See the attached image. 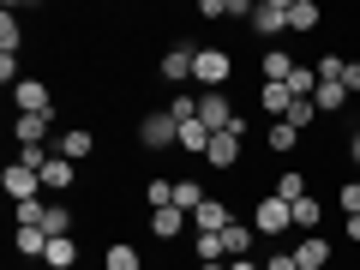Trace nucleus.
I'll use <instances>...</instances> for the list:
<instances>
[{
	"label": "nucleus",
	"mask_w": 360,
	"mask_h": 270,
	"mask_svg": "<svg viewBox=\"0 0 360 270\" xmlns=\"http://www.w3.org/2000/svg\"><path fill=\"white\" fill-rule=\"evenodd\" d=\"M252 229L264 234V240L288 234V229H295V205H288V198H276V193H270V198H258V205H252Z\"/></svg>",
	"instance_id": "f257e3e1"
},
{
	"label": "nucleus",
	"mask_w": 360,
	"mask_h": 270,
	"mask_svg": "<svg viewBox=\"0 0 360 270\" xmlns=\"http://www.w3.org/2000/svg\"><path fill=\"white\" fill-rule=\"evenodd\" d=\"M229 72H234L229 49H198V54H193V78H198L205 90H222V84H229Z\"/></svg>",
	"instance_id": "f03ea898"
},
{
	"label": "nucleus",
	"mask_w": 360,
	"mask_h": 270,
	"mask_svg": "<svg viewBox=\"0 0 360 270\" xmlns=\"http://www.w3.org/2000/svg\"><path fill=\"white\" fill-rule=\"evenodd\" d=\"M198 120H205V132H234L246 115H234L222 90H205V96H198Z\"/></svg>",
	"instance_id": "7ed1b4c3"
},
{
	"label": "nucleus",
	"mask_w": 360,
	"mask_h": 270,
	"mask_svg": "<svg viewBox=\"0 0 360 270\" xmlns=\"http://www.w3.org/2000/svg\"><path fill=\"white\" fill-rule=\"evenodd\" d=\"M139 144H144V150H168V144H180V120L168 115V108H162V115H144L139 120Z\"/></svg>",
	"instance_id": "20e7f679"
},
{
	"label": "nucleus",
	"mask_w": 360,
	"mask_h": 270,
	"mask_svg": "<svg viewBox=\"0 0 360 270\" xmlns=\"http://www.w3.org/2000/svg\"><path fill=\"white\" fill-rule=\"evenodd\" d=\"M0 186H6V198H13V205H30V198L42 193V174H37V168H25V162H13L6 174H0Z\"/></svg>",
	"instance_id": "39448f33"
},
{
	"label": "nucleus",
	"mask_w": 360,
	"mask_h": 270,
	"mask_svg": "<svg viewBox=\"0 0 360 270\" xmlns=\"http://www.w3.org/2000/svg\"><path fill=\"white\" fill-rule=\"evenodd\" d=\"M240 139H246V120H240L234 132H210L205 162H210V168H234V162H240Z\"/></svg>",
	"instance_id": "423d86ee"
},
{
	"label": "nucleus",
	"mask_w": 360,
	"mask_h": 270,
	"mask_svg": "<svg viewBox=\"0 0 360 270\" xmlns=\"http://www.w3.org/2000/svg\"><path fill=\"white\" fill-rule=\"evenodd\" d=\"M252 30L276 42V37L288 30V0H258V6H252Z\"/></svg>",
	"instance_id": "0eeeda50"
},
{
	"label": "nucleus",
	"mask_w": 360,
	"mask_h": 270,
	"mask_svg": "<svg viewBox=\"0 0 360 270\" xmlns=\"http://www.w3.org/2000/svg\"><path fill=\"white\" fill-rule=\"evenodd\" d=\"M13 108H18V115H54V103H49V84H42V78H18V90H13Z\"/></svg>",
	"instance_id": "6e6552de"
},
{
	"label": "nucleus",
	"mask_w": 360,
	"mask_h": 270,
	"mask_svg": "<svg viewBox=\"0 0 360 270\" xmlns=\"http://www.w3.org/2000/svg\"><path fill=\"white\" fill-rule=\"evenodd\" d=\"M193 54H198V49H186V42H174V49L162 54V66H156V72H162L168 84H186V78H193Z\"/></svg>",
	"instance_id": "1a4fd4ad"
},
{
	"label": "nucleus",
	"mask_w": 360,
	"mask_h": 270,
	"mask_svg": "<svg viewBox=\"0 0 360 270\" xmlns=\"http://www.w3.org/2000/svg\"><path fill=\"white\" fill-rule=\"evenodd\" d=\"M90 150H96V132H90V127H66L60 132V156H66V162H84Z\"/></svg>",
	"instance_id": "9d476101"
},
{
	"label": "nucleus",
	"mask_w": 360,
	"mask_h": 270,
	"mask_svg": "<svg viewBox=\"0 0 360 270\" xmlns=\"http://www.w3.org/2000/svg\"><path fill=\"white\" fill-rule=\"evenodd\" d=\"M295 264L300 270H330V240H324V234H307L300 252H295Z\"/></svg>",
	"instance_id": "9b49d317"
},
{
	"label": "nucleus",
	"mask_w": 360,
	"mask_h": 270,
	"mask_svg": "<svg viewBox=\"0 0 360 270\" xmlns=\"http://www.w3.org/2000/svg\"><path fill=\"white\" fill-rule=\"evenodd\" d=\"M193 222H198V234H222L234 217H229V205H222V198H205V205L193 210Z\"/></svg>",
	"instance_id": "f8f14e48"
},
{
	"label": "nucleus",
	"mask_w": 360,
	"mask_h": 270,
	"mask_svg": "<svg viewBox=\"0 0 360 270\" xmlns=\"http://www.w3.org/2000/svg\"><path fill=\"white\" fill-rule=\"evenodd\" d=\"M49 127H54V115H18V150H25V144H42L49 139Z\"/></svg>",
	"instance_id": "ddd939ff"
},
{
	"label": "nucleus",
	"mask_w": 360,
	"mask_h": 270,
	"mask_svg": "<svg viewBox=\"0 0 360 270\" xmlns=\"http://www.w3.org/2000/svg\"><path fill=\"white\" fill-rule=\"evenodd\" d=\"M150 229H156V240H174V234L186 229V210H174V205H168V210H150Z\"/></svg>",
	"instance_id": "4468645a"
},
{
	"label": "nucleus",
	"mask_w": 360,
	"mask_h": 270,
	"mask_svg": "<svg viewBox=\"0 0 360 270\" xmlns=\"http://www.w3.org/2000/svg\"><path fill=\"white\" fill-rule=\"evenodd\" d=\"M42 264H49V270H72V264H78V246H72V234H66V240H49Z\"/></svg>",
	"instance_id": "2eb2a0df"
},
{
	"label": "nucleus",
	"mask_w": 360,
	"mask_h": 270,
	"mask_svg": "<svg viewBox=\"0 0 360 270\" xmlns=\"http://www.w3.org/2000/svg\"><path fill=\"white\" fill-rule=\"evenodd\" d=\"M42 186H49V193H66V186H72V162H66V156H49V168H42Z\"/></svg>",
	"instance_id": "dca6fc26"
},
{
	"label": "nucleus",
	"mask_w": 360,
	"mask_h": 270,
	"mask_svg": "<svg viewBox=\"0 0 360 270\" xmlns=\"http://www.w3.org/2000/svg\"><path fill=\"white\" fill-rule=\"evenodd\" d=\"M288 78H295V60H288L283 49H270L264 54V84H288Z\"/></svg>",
	"instance_id": "f3484780"
},
{
	"label": "nucleus",
	"mask_w": 360,
	"mask_h": 270,
	"mask_svg": "<svg viewBox=\"0 0 360 270\" xmlns=\"http://www.w3.org/2000/svg\"><path fill=\"white\" fill-rule=\"evenodd\" d=\"M222 246H229V258H246L252 252V229H246V222H229V229H222Z\"/></svg>",
	"instance_id": "a211bd4d"
},
{
	"label": "nucleus",
	"mask_w": 360,
	"mask_h": 270,
	"mask_svg": "<svg viewBox=\"0 0 360 270\" xmlns=\"http://www.w3.org/2000/svg\"><path fill=\"white\" fill-rule=\"evenodd\" d=\"M319 222H324V205H319V198H300V205H295V229H307V234H319Z\"/></svg>",
	"instance_id": "6ab92c4d"
},
{
	"label": "nucleus",
	"mask_w": 360,
	"mask_h": 270,
	"mask_svg": "<svg viewBox=\"0 0 360 270\" xmlns=\"http://www.w3.org/2000/svg\"><path fill=\"white\" fill-rule=\"evenodd\" d=\"M198 205H205V186H198V180H174V210H186V217H193Z\"/></svg>",
	"instance_id": "aec40b11"
},
{
	"label": "nucleus",
	"mask_w": 360,
	"mask_h": 270,
	"mask_svg": "<svg viewBox=\"0 0 360 270\" xmlns=\"http://www.w3.org/2000/svg\"><path fill=\"white\" fill-rule=\"evenodd\" d=\"M180 150H193V156H205V150H210V132H205V120H186V127H180Z\"/></svg>",
	"instance_id": "412c9836"
},
{
	"label": "nucleus",
	"mask_w": 360,
	"mask_h": 270,
	"mask_svg": "<svg viewBox=\"0 0 360 270\" xmlns=\"http://www.w3.org/2000/svg\"><path fill=\"white\" fill-rule=\"evenodd\" d=\"M319 25V6L312 0H288V30H312Z\"/></svg>",
	"instance_id": "4be33fe9"
},
{
	"label": "nucleus",
	"mask_w": 360,
	"mask_h": 270,
	"mask_svg": "<svg viewBox=\"0 0 360 270\" xmlns=\"http://www.w3.org/2000/svg\"><path fill=\"white\" fill-rule=\"evenodd\" d=\"M198 264H229V246H222V234H198Z\"/></svg>",
	"instance_id": "5701e85b"
},
{
	"label": "nucleus",
	"mask_w": 360,
	"mask_h": 270,
	"mask_svg": "<svg viewBox=\"0 0 360 270\" xmlns=\"http://www.w3.org/2000/svg\"><path fill=\"white\" fill-rule=\"evenodd\" d=\"M312 103H319V115H336V108L348 103V84H319V96H312Z\"/></svg>",
	"instance_id": "b1692460"
},
{
	"label": "nucleus",
	"mask_w": 360,
	"mask_h": 270,
	"mask_svg": "<svg viewBox=\"0 0 360 270\" xmlns=\"http://www.w3.org/2000/svg\"><path fill=\"white\" fill-rule=\"evenodd\" d=\"M18 252H25V258H42V252H49V234H42V229H18Z\"/></svg>",
	"instance_id": "393cba45"
},
{
	"label": "nucleus",
	"mask_w": 360,
	"mask_h": 270,
	"mask_svg": "<svg viewBox=\"0 0 360 270\" xmlns=\"http://www.w3.org/2000/svg\"><path fill=\"white\" fill-rule=\"evenodd\" d=\"M264 108L270 115H288V108H295V90L288 84H264Z\"/></svg>",
	"instance_id": "a878e982"
},
{
	"label": "nucleus",
	"mask_w": 360,
	"mask_h": 270,
	"mask_svg": "<svg viewBox=\"0 0 360 270\" xmlns=\"http://www.w3.org/2000/svg\"><path fill=\"white\" fill-rule=\"evenodd\" d=\"M276 198H288V205H300V198H307V180H300V168H288V174L276 180Z\"/></svg>",
	"instance_id": "bb28decb"
},
{
	"label": "nucleus",
	"mask_w": 360,
	"mask_h": 270,
	"mask_svg": "<svg viewBox=\"0 0 360 270\" xmlns=\"http://www.w3.org/2000/svg\"><path fill=\"white\" fill-rule=\"evenodd\" d=\"M264 144H270L276 156H288V150H295V127H288V120H276V127L264 132Z\"/></svg>",
	"instance_id": "cd10ccee"
},
{
	"label": "nucleus",
	"mask_w": 360,
	"mask_h": 270,
	"mask_svg": "<svg viewBox=\"0 0 360 270\" xmlns=\"http://www.w3.org/2000/svg\"><path fill=\"white\" fill-rule=\"evenodd\" d=\"M108 270H139V246L115 240V246H108Z\"/></svg>",
	"instance_id": "c85d7f7f"
},
{
	"label": "nucleus",
	"mask_w": 360,
	"mask_h": 270,
	"mask_svg": "<svg viewBox=\"0 0 360 270\" xmlns=\"http://www.w3.org/2000/svg\"><path fill=\"white\" fill-rule=\"evenodd\" d=\"M168 115H174L180 127H186V120H198V96H193V90H180L174 103H168Z\"/></svg>",
	"instance_id": "c756f323"
},
{
	"label": "nucleus",
	"mask_w": 360,
	"mask_h": 270,
	"mask_svg": "<svg viewBox=\"0 0 360 270\" xmlns=\"http://www.w3.org/2000/svg\"><path fill=\"white\" fill-rule=\"evenodd\" d=\"M283 120H288L295 132H300V127H312V120H319V103H295V108H288Z\"/></svg>",
	"instance_id": "7c9ffc66"
},
{
	"label": "nucleus",
	"mask_w": 360,
	"mask_h": 270,
	"mask_svg": "<svg viewBox=\"0 0 360 270\" xmlns=\"http://www.w3.org/2000/svg\"><path fill=\"white\" fill-rule=\"evenodd\" d=\"M18 37H25V30H18V18L6 13V18H0V49H6V54H18Z\"/></svg>",
	"instance_id": "2f4dec72"
},
{
	"label": "nucleus",
	"mask_w": 360,
	"mask_h": 270,
	"mask_svg": "<svg viewBox=\"0 0 360 270\" xmlns=\"http://www.w3.org/2000/svg\"><path fill=\"white\" fill-rule=\"evenodd\" d=\"M336 205H342V217H360V180H342V198Z\"/></svg>",
	"instance_id": "473e14b6"
},
{
	"label": "nucleus",
	"mask_w": 360,
	"mask_h": 270,
	"mask_svg": "<svg viewBox=\"0 0 360 270\" xmlns=\"http://www.w3.org/2000/svg\"><path fill=\"white\" fill-rule=\"evenodd\" d=\"M0 84L18 90V60H13V54H0Z\"/></svg>",
	"instance_id": "72a5a7b5"
},
{
	"label": "nucleus",
	"mask_w": 360,
	"mask_h": 270,
	"mask_svg": "<svg viewBox=\"0 0 360 270\" xmlns=\"http://www.w3.org/2000/svg\"><path fill=\"white\" fill-rule=\"evenodd\" d=\"M264 270H300V264H295V252H270Z\"/></svg>",
	"instance_id": "f704fd0d"
},
{
	"label": "nucleus",
	"mask_w": 360,
	"mask_h": 270,
	"mask_svg": "<svg viewBox=\"0 0 360 270\" xmlns=\"http://www.w3.org/2000/svg\"><path fill=\"white\" fill-rule=\"evenodd\" d=\"M342 84H348V90H360V60H348V72H342Z\"/></svg>",
	"instance_id": "c9c22d12"
},
{
	"label": "nucleus",
	"mask_w": 360,
	"mask_h": 270,
	"mask_svg": "<svg viewBox=\"0 0 360 270\" xmlns=\"http://www.w3.org/2000/svg\"><path fill=\"white\" fill-rule=\"evenodd\" d=\"M229 270H264L258 258H229Z\"/></svg>",
	"instance_id": "e433bc0d"
},
{
	"label": "nucleus",
	"mask_w": 360,
	"mask_h": 270,
	"mask_svg": "<svg viewBox=\"0 0 360 270\" xmlns=\"http://www.w3.org/2000/svg\"><path fill=\"white\" fill-rule=\"evenodd\" d=\"M348 240H354V246H360V217H348Z\"/></svg>",
	"instance_id": "4c0bfd02"
},
{
	"label": "nucleus",
	"mask_w": 360,
	"mask_h": 270,
	"mask_svg": "<svg viewBox=\"0 0 360 270\" xmlns=\"http://www.w3.org/2000/svg\"><path fill=\"white\" fill-rule=\"evenodd\" d=\"M348 156H354V168H360V132H354V144H348Z\"/></svg>",
	"instance_id": "58836bf2"
},
{
	"label": "nucleus",
	"mask_w": 360,
	"mask_h": 270,
	"mask_svg": "<svg viewBox=\"0 0 360 270\" xmlns=\"http://www.w3.org/2000/svg\"><path fill=\"white\" fill-rule=\"evenodd\" d=\"M198 270H229V264H198Z\"/></svg>",
	"instance_id": "ea45409f"
}]
</instances>
